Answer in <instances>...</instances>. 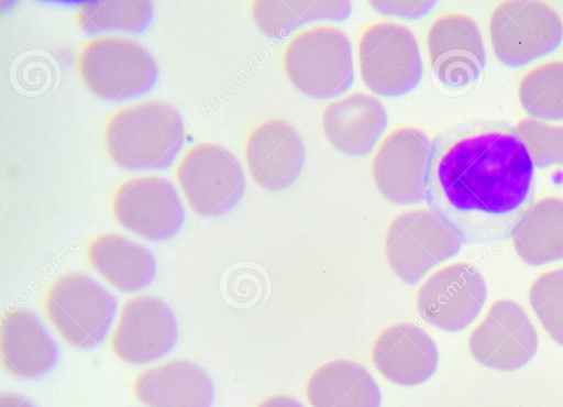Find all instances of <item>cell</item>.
Returning a JSON list of instances; mask_svg holds the SVG:
<instances>
[{
	"instance_id": "1",
	"label": "cell",
	"mask_w": 563,
	"mask_h": 407,
	"mask_svg": "<svg viewBox=\"0 0 563 407\" xmlns=\"http://www.w3.org/2000/svg\"><path fill=\"white\" fill-rule=\"evenodd\" d=\"M533 198L534 165L510 123L467 121L433 140L427 199L464 242L511 237Z\"/></svg>"
},
{
	"instance_id": "2",
	"label": "cell",
	"mask_w": 563,
	"mask_h": 407,
	"mask_svg": "<svg viewBox=\"0 0 563 407\" xmlns=\"http://www.w3.org/2000/svg\"><path fill=\"white\" fill-rule=\"evenodd\" d=\"M185 138L184 123L169 103L150 100L112 113L104 127L111 158L126 169L168 167Z\"/></svg>"
},
{
	"instance_id": "3",
	"label": "cell",
	"mask_w": 563,
	"mask_h": 407,
	"mask_svg": "<svg viewBox=\"0 0 563 407\" xmlns=\"http://www.w3.org/2000/svg\"><path fill=\"white\" fill-rule=\"evenodd\" d=\"M283 65L290 84L316 99H330L353 82L352 46L334 26H314L294 36L284 48Z\"/></svg>"
},
{
	"instance_id": "4",
	"label": "cell",
	"mask_w": 563,
	"mask_h": 407,
	"mask_svg": "<svg viewBox=\"0 0 563 407\" xmlns=\"http://www.w3.org/2000/svg\"><path fill=\"white\" fill-rule=\"evenodd\" d=\"M464 243L457 230L432 208L402 212L389 223L385 250L395 275L418 283L432 267L453 257Z\"/></svg>"
},
{
	"instance_id": "5",
	"label": "cell",
	"mask_w": 563,
	"mask_h": 407,
	"mask_svg": "<svg viewBox=\"0 0 563 407\" xmlns=\"http://www.w3.org/2000/svg\"><path fill=\"white\" fill-rule=\"evenodd\" d=\"M85 85L107 100H123L150 90L157 79V65L141 44L120 36L86 42L77 56Z\"/></svg>"
},
{
	"instance_id": "6",
	"label": "cell",
	"mask_w": 563,
	"mask_h": 407,
	"mask_svg": "<svg viewBox=\"0 0 563 407\" xmlns=\"http://www.w3.org/2000/svg\"><path fill=\"white\" fill-rule=\"evenodd\" d=\"M360 74L373 92L396 97L411 91L422 76V59L412 32L391 21L367 25L357 45Z\"/></svg>"
},
{
	"instance_id": "7",
	"label": "cell",
	"mask_w": 563,
	"mask_h": 407,
	"mask_svg": "<svg viewBox=\"0 0 563 407\" xmlns=\"http://www.w3.org/2000/svg\"><path fill=\"white\" fill-rule=\"evenodd\" d=\"M45 310L56 331L69 345L88 349L98 345L108 333L117 300L91 277L69 273L49 286Z\"/></svg>"
},
{
	"instance_id": "8",
	"label": "cell",
	"mask_w": 563,
	"mask_h": 407,
	"mask_svg": "<svg viewBox=\"0 0 563 407\" xmlns=\"http://www.w3.org/2000/svg\"><path fill=\"white\" fill-rule=\"evenodd\" d=\"M493 51L503 64L525 66L553 52L563 40L559 13L542 1H504L489 19Z\"/></svg>"
},
{
	"instance_id": "9",
	"label": "cell",
	"mask_w": 563,
	"mask_h": 407,
	"mask_svg": "<svg viewBox=\"0 0 563 407\" xmlns=\"http://www.w3.org/2000/svg\"><path fill=\"white\" fill-rule=\"evenodd\" d=\"M177 178L191 209L206 217L230 211L245 190L239 161L231 152L212 143L190 147L178 164Z\"/></svg>"
},
{
	"instance_id": "10",
	"label": "cell",
	"mask_w": 563,
	"mask_h": 407,
	"mask_svg": "<svg viewBox=\"0 0 563 407\" xmlns=\"http://www.w3.org/2000/svg\"><path fill=\"white\" fill-rule=\"evenodd\" d=\"M431 148L430 139L416 127L393 130L377 148L372 163L378 191L398 205L426 200Z\"/></svg>"
},
{
	"instance_id": "11",
	"label": "cell",
	"mask_w": 563,
	"mask_h": 407,
	"mask_svg": "<svg viewBox=\"0 0 563 407\" xmlns=\"http://www.w3.org/2000/svg\"><path fill=\"white\" fill-rule=\"evenodd\" d=\"M486 299L487 286L482 273L472 264L453 263L423 282L417 307L421 318L431 326L457 332L477 318Z\"/></svg>"
},
{
	"instance_id": "12",
	"label": "cell",
	"mask_w": 563,
	"mask_h": 407,
	"mask_svg": "<svg viewBox=\"0 0 563 407\" xmlns=\"http://www.w3.org/2000/svg\"><path fill=\"white\" fill-rule=\"evenodd\" d=\"M538 346V333L529 316L511 299L495 301L468 339L474 360L498 371L523 367L534 358Z\"/></svg>"
},
{
	"instance_id": "13",
	"label": "cell",
	"mask_w": 563,
	"mask_h": 407,
	"mask_svg": "<svg viewBox=\"0 0 563 407\" xmlns=\"http://www.w3.org/2000/svg\"><path fill=\"white\" fill-rule=\"evenodd\" d=\"M427 48L434 76L445 87L462 89L478 79L486 64L481 30L468 15H439L427 32Z\"/></svg>"
},
{
	"instance_id": "14",
	"label": "cell",
	"mask_w": 563,
	"mask_h": 407,
	"mask_svg": "<svg viewBox=\"0 0 563 407\" xmlns=\"http://www.w3.org/2000/svg\"><path fill=\"white\" fill-rule=\"evenodd\" d=\"M118 222L152 241L173 237L184 222V208L174 185L163 177L123 182L112 198Z\"/></svg>"
},
{
	"instance_id": "15",
	"label": "cell",
	"mask_w": 563,
	"mask_h": 407,
	"mask_svg": "<svg viewBox=\"0 0 563 407\" xmlns=\"http://www.w3.org/2000/svg\"><path fill=\"white\" fill-rule=\"evenodd\" d=\"M177 334V321L168 305L157 297L144 295L124 304L111 348L126 363H147L167 354L174 348Z\"/></svg>"
},
{
	"instance_id": "16",
	"label": "cell",
	"mask_w": 563,
	"mask_h": 407,
	"mask_svg": "<svg viewBox=\"0 0 563 407\" xmlns=\"http://www.w3.org/2000/svg\"><path fill=\"white\" fill-rule=\"evenodd\" d=\"M246 164L253 179L264 189L289 187L306 161L303 141L292 124L283 119L256 125L245 142Z\"/></svg>"
},
{
	"instance_id": "17",
	"label": "cell",
	"mask_w": 563,
	"mask_h": 407,
	"mask_svg": "<svg viewBox=\"0 0 563 407\" xmlns=\"http://www.w3.org/2000/svg\"><path fill=\"white\" fill-rule=\"evenodd\" d=\"M372 361L388 381L415 386L428 381L437 371L439 352L434 341L412 323H396L376 339Z\"/></svg>"
},
{
	"instance_id": "18",
	"label": "cell",
	"mask_w": 563,
	"mask_h": 407,
	"mask_svg": "<svg viewBox=\"0 0 563 407\" xmlns=\"http://www.w3.org/2000/svg\"><path fill=\"white\" fill-rule=\"evenodd\" d=\"M384 105L373 95L357 91L329 103L322 112V130L342 153L363 156L374 148L387 127Z\"/></svg>"
},
{
	"instance_id": "19",
	"label": "cell",
	"mask_w": 563,
	"mask_h": 407,
	"mask_svg": "<svg viewBox=\"0 0 563 407\" xmlns=\"http://www.w3.org/2000/svg\"><path fill=\"white\" fill-rule=\"evenodd\" d=\"M133 393L146 407H211L213 385L206 372L185 360L146 370L134 381Z\"/></svg>"
},
{
	"instance_id": "20",
	"label": "cell",
	"mask_w": 563,
	"mask_h": 407,
	"mask_svg": "<svg viewBox=\"0 0 563 407\" xmlns=\"http://www.w3.org/2000/svg\"><path fill=\"white\" fill-rule=\"evenodd\" d=\"M58 358L52 337L37 317L24 309L7 312L1 321V360L4 369L21 378L48 372Z\"/></svg>"
},
{
	"instance_id": "21",
	"label": "cell",
	"mask_w": 563,
	"mask_h": 407,
	"mask_svg": "<svg viewBox=\"0 0 563 407\" xmlns=\"http://www.w3.org/2000/svg\"><path fill=\"white\" fill-rule=\"evenodd\" d=\"M87 255L92 267L121 292L148 286L156 273V261L145 246L118 234L91 240Z\"/></svg>"
},
{
	"instance_id": "22",
	"label": "cell",
	"mask_w": 563,
	"mask_h": 407,
	"mask_svg": "<svg viewBox=\"0 0 563 407\" xmlns=\"http://www.w3.org/2000/svg\"><path fill=\"white\" fill-rule=\"evenodd\" d=\"M311 407H380L382 395L373 376L362 365L347 361L328 362L307 383Z\"/></svg>"
},
{
	"instance_id": "23",
	"label": "cell",
	"mask_w": 563,
	"mask_h": 407,
	"mask_svg": "<svg viewBox=\"0 0 563 407\" xmlns=\"http://www.w3.org/2000/svg\"><path fill=\"white\" fill-rule=\"evenodd\" d=\"M517 255L528 265L563 260V199L542 198L533 204L511 234Z\"/></svg>"
},
{
	"instance_id": "24",
	"label": "cell",
	"mask_w": 563,
	"mask_h": 407,
	"mask_svg": "<svg viewBox=\"0 0 563 407\" xmlns=\"http://www.w3.org/2000/svg\"><path fill=\"white\" fill-rule=\"evenodd\" d=\"M251 13L258 29L272 38H284L302 24L343 21L351 13L347 1H254Z\"/></svg>"
},
{
	"instance_id": "25",
	"label": "cell",
	"mask_w": 563,
	"mask_h": 407,
	"mask_svg": "<svg viewBox=\"0 0 563 407\" xmlns=\"http://www.w3.org/2000/svg\"><path fill=\"white\" fill-rule=\"evenodd\" d=\"M518 95L532 119L563 120V61L548 62L531 69L522 77Z\"/></svg>"
},
{
	"instance_id": "26",
	"label": "cell",
	"mask_w": 563,
	"mask_h": 407,
	"mask_svg": "<svg viewBox=\"0 0 563 407\" xmlns=\"http://www.w3.org/2000/svg\"><path fill=\"white\" fill-rule=\"evenodd\" d=\"M148 1H89L77 11V20L86 33L107 30L144 31L152 19Z\"/></svg>"
},
{
	"instance_id": "27",
	"label": "cell",
	"mask_w": 563,
	"mask_h": 407,
	"mask_svg": "<svg viewBox=\"0 0 563 407\" xmlns=\"http://www.w3.org/2000/svg\"><path fill=\"white\" fill-rule=\"evenodd\" d=\"M529 302L543 329L563 346V268L540 275L530 287Z\"/></svg>"
},
{
	"instance_id": "28",
	"label": "cell",
	"mask_w": 563,
	"mask_h": 407,
	"mask_svg": "<svg viewBox=\"0 0 563 407\" xmlns=\"http://www.w3.org/2000/svg\"><path fill=\"white\" fill-rule=\"evenodd\" d=\"M516 129L526 144L534 167L563 166V125L526 118Z\"/></svg>"
},
{
	"instance_id": "29",
	"label": "cell",
	"mask_w": 563,
	"mask_h": 407,
	"mask_svg": "<svg viewBox=\"0 0 563 407\" xmlns=\"http://www.w3.org/2000/svg\"><path fill=\"white\" fill-rule=\"evenodd\" d=\"M380 13L408 19H418L427 14L435 4L434 1H369Z\"/></svg>"
},
{
	"instance_id": "30",
	"label": "cell",
	"mask_w": 563,
	"mask_h": 407,
	"mask_svg": "<svg viewBox=\"0 0 563 407\" xmlns=\"http://www.w3.org/2000/svg\"><path fill=\"white\" fill-rule=\"evenodd\" d=\"M257 407H303L297 399L286 395H274L263 400Z\"/></svg>"
},
{
	"instance_id": "31",
	"label": "cell",
	"mask_w": 563,
	"mask_h": 407,
	"mask_svg": "<svg viewBox=\"0 0 563 407\" xmlns=\"http://www.w3.org/2000/svg\"><path fill=\"white\" fill-rule=\"evenodd\" d=\"M0 407H34L30 402L13 393L0 395Z\"/></svg>"
}]
</instances>
